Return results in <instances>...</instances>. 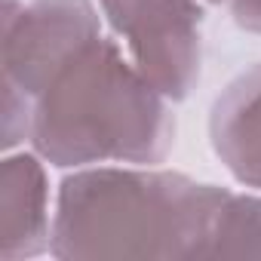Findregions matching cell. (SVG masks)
<instances>
[{"label":"cell","mask_w":261,"mask_h":261,"mask_svg":"<svg viewBox=\"0 0 261 261\" xmlns=\"http://www.w3.org/2000/svg\"><path fill=\"white\" fill-rule=\"evenodd\" d=\"M133 65L169 98L185 101L203 71L200 0H98Z\"/></svg>","instance_id":"3957f363"},{"label":"cell","mask_w":261,"mask_h":261,"mask_svg":"<svg viewBox=\"0 0 261 261\" xmlns=\"http://www.w3.org/2000/svg\"><path fill=\"white\" fill-rule=\"evenodd\" d=\"M206 258H261V197H224L209 230Z\"/></svg>","instance_id":"52a82bcc"},{"label":"cell","mask_w":261,"mask_h":261,"mask_svg":"<svg viewBox=\"0 0 261 261\" xmlns=\"http://www.w3.org/2000/svg\"><path fill=\"white\" fill-rule=\"evenodd\" d=\"M230 4V16L233 22L249 31V34H261V0H227Z\"/></svg>","instance_id":"ba28073f"},{"label":"cell","mask_w":261,"mask_h":261,"mask_svg":"<svg viewBox=\"0 0 261 261\" xmlns=\"http://www.w3.org/2000/svg\"><path fill=\"white\" fill-rule=\"evenodd\" d=\"M101 37L92 0H4V80L37 98L53 74Z\"/></svg>","instance_id":"277c9868"},{"label":"cell","mask_w":261,"mask_h":261,"mask_svg":"<svg viewBox=\"0 0 261 261\" xmlns=\"http://www.w3.org/2000/svg\"><path fill=\"white\" fill-rule=\"evenodd\" d=\"M209 145L243 188L261 191V62L237 74L212 101Z\"/></svg>","instance_id":"8992f818"},{"label":"cell","mask_w":261,"mask_h":261,"mask_svg":"<svg viewBox=\"0 0 261 261\" xmlns=\"http://www.w3.org/2000/svg\"><path fill=\"white\" fill-rule=\"evenodd\" d=\"M227 194L151 166H83L59 185L49 255L206 261L209 230Z\"/></svg>","instance_id":"6da1fadb"},{"label":"cell","mask_w":261,"mask_h":261,"mask_svg":"<svg viewBox=\"0 0 261 261\" xmlns=\"http://www.w3.org/2000/svg\"><path fill=\"white\" fill-rule=\"evenodd\" d=\"M43 157L10 154L0 166V258L22 261L49 252V185Z\"/></svg>","instance_id":"5b68a950"},{"label":"cell","mask_w":261,"mask_h":261,"mask_svg":"<svg viewBox=\"0 0 261 261\" xmlns=\"http://www.w3.org/2000/svg\"><path fill=\"white\" fill-rule=\"evenodd\" d=\"M31 145L59 169L163 163L175 145L169 98L108 37L71 56L34 98Z\"/></svg>","instance_id":"7a4b0ae2"},{"label":"cell","mask_w":261,"mask_h":261,"mask_svg":"<svg viewBox=\"0 0 261 261\" xmlns=\"http://www.w3.org/2000/svg\"><path fill=\"white\" fill-rule=\"evenodd\" d=\"M206 4H224V0H206Z\"/></svg>","instance_id":"9c48e42d"}]
</instances>
